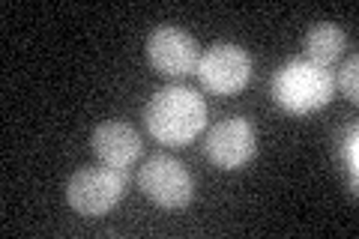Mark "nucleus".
<instances>
[{
  "mask_svg": "<svg viewBox=\"0 0 359 239\" xmlns=\"http://www.w3.org/2000/svg\"><path fill=\"white\" fill-rule=\"evenodd\" d=\"M138 186L144 195H147V200H153L156 207H165V210L186 207L195 191L192 174L171 156H153L150 162L141 168Z\"/></svg>",
  "mask_w": 359,
  "mask_h": 239,
  "instance_id": "nucleus-5",
  "label": "nucleus"
},
{
  "mask_svg": "<svg viewBox=\"0 0 359 239\" xmlns=\"http://www.w3.org/2000/svg\"><path fill=\"white\" fill-rule=\"evenodd\" d=\"M93 153L102 165L108 168H129L135 158L141 156V138L129 123L120 120H108L93 132Z\"/></svg>",
  "mask_w": 359,
  "mask_h": 239,
  "instance_id": "nucleus-8",
  "label": "nucleus"
},
{
  "mask_svg": "<svg viewBox=\"0 0 359 239\" xmlns=\"http://www.w3.org/2000/svg\"><path fill=\"white\" fill-rule=\"evenodd\" d=\"M356 72H359V60H356V57H351V60H347V63L341 66V69H339V81H335V84H339V90H341V93H344L347 99H351V102H356V99H359Z\"/></svg>",
  "mask_w": 359,
  "mask_h": 239,
  "instance_id": "nucleus-10",
  "label": "nucleus"
},
{
  "mask_svg": "<svg viewBox=\"0 0 359 239\" xmlns=\"http://www.w3.org/2000/svg\"><path fill=\"white\" fill-rule=\"evenodd\" d=\"M144 123H147L150 135L159 144L183 146L195 141L207 126V102L189 87H162L153 93L144 111Z\"/></svg>",
  "mask_w": 359,
  "mask_h": 239,
  "instance_id": "nucleus-1",
  "label": "nucleus"
},
{
  "mask_svg": "<svg viewBox=\"0 0 359 239\" xmlns=\"http://www.w3.org/2000/svg\"><path fill=\"white\" fill-rule=\"evenodd\" d=\"M198 75L210 93H240L252 78V57L233 42H216L198 60Z\"/></svg>",
  "mask_w": 359,
  "mask_h": 239,
  "instance_id": "nucleus-4",
  "label": "nucleus"
},
{
  "mask_svg": "<svg viewBox=\"0 0 359 239\" xmlns=\"http://www.w3.org/2000/svg\"><path fill=\"white\" fill-rule=\"evenodd\" d=\"M123 191H126V179L117 168H81L66 186V200L75 212L87 215V219H99L117 207Z\"/></svg>",
  "mask_w": 359,
  "mask_h": 239,
  "instance_id": "nucleus-3",
  "label": "nucleus"
},
{
  "mask_svg": "<svg viewBox=\"0 0 359 239\" xmlns=\"http://www.w3.org/2000/svg\"><path fill=\"white\" fill-rule=\"evenodd\" d=\"M344 30L323 21V25H314L309 33H306V60L318 63V66H330L339 60L341 51H344Z\"/></svg>",
  "mask_w": 359,
  "mask_h": 239,
  "instance_id": "nucleus-9",
  "label": "nucleus"
},
{
  "mask_svg": "<svg viewBox=\"0 0 359 239\" xmlns=\"http://www.w3.org/2000/svg\"><path fill=\"white\" fill-rule=\"evenodd\" d=\"M356 138H359V132L356 126H351L344 135H341V146H339V156H341V165L351 170V177H353V183H356V165H359V158H356Z\"/></svg>",
  "mask_w": 359,
  "mask_h": 239,
  "instance_id": "nucleus-11",
  "label": "nucleus"
},
{
  "mask_svg": "<svg viewBox=\"0 0 359 239\" xmlns=\"http://www.w3.org/2000/svg\"><path fill=\"white\" fill-rule=\"evenodd\" d=\"M335 93V78L327 66L297 57L287 60L273 78V99L290 114H311L330 105Z\"/></svg>",
  "mask_w": 359,
  "mask_h": 239,
  "instance_id": "nucleus-2",
  "label": "nucleus"
},
{
  "mask_svg": "<svg viewBox=\"0 0 359 239\" xmlns=\"http://www.w3.org/2000/svg\"><path fill=\"white\" fill-rule=\"evenodd\" d=\"M147 57L156 72H162L168 78H186L198 72L201 51H198V42L186 30L159 27L147 39Z\"/></svg>",
  "mask_w": 359,
  "mask_h": 239,
  "instance_id": "nucleus-7",
  "label": "nucleus"
},
{
  "mask_svg": "<svg viewBox=\"0 0 359 239\" xmlns=\"http://www.w3.org/2000/svg\"><path fill=\"white\" fill-rule=\"evenodd\" d=\"M204 153L210 162L222 170L243 168L245 162H252L257 153L255 126L245 117H228V120L216 123V126L207 132Z\"/></svg>",
  "mask_w": 359,
  "mask_h": 239,
  "instance_id": "nucleus-6",
  "label": "nucleus"
}]
</instances>
